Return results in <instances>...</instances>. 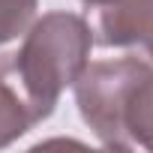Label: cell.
I'll use <instances>...</instances> for the list:
<instances>
[{"mask_svg": "<svg viewBox=\"0 0 153 153\" xmlns=\"http://www.w3.org/2000/svg\"><path fill=\"white\" fill-rule=\"evenodd\" d=\"M81 120L108 150H153V63L117 57L87 63L75 78Z\"/></svg>", "mask_w": 153, "mask_h": 153, "instance_id": "6da1fadb", "label": "cell"}, {"mask_svg": "<svg viewBox=\"0 0 153 153\" xmlns=\"http://www.w3.org/2000/svg\"><path fill=\"white\" fill-rule=\"evenodd\" d=\"M93 27L87 18L57 9L33 18L24 30V42L12 51V69L39 123L51 117L60 93L75 84V78L90 63Z\"/></svg>", "mask_w": 153, "mask_h": 153, "instance_id": "7a4b0ae2", "label": "cell"}, {"mask_svg": "<svg viewBox=\"0 0 153 153\" xmlns=\"http://www.w3.org/2000/svg\"><path fill=\"white\" fill-rule=\"evenodd\" d=\"M153 39V0H114L96 9L93 42L102 48H132Z\"/></svg>", "mask_w": 153, "mask_h": 153, "instance_id": "3957f363", "label": "cell"}, {"mask_svg": "<svg viewBox=\"0 0 153 153\" xmlns=\"http://www.w3.org/2000/svg\"><path fill=\"white\" fill-rule=\"evenodd\" d=\"M36 123L39 117L30 108L27 93L21 90L15 78L12 54H0V147H9L24 132H30Z\"/></svg>", "mask_w": 153, "mask_h": 153, "instance_id": "277c9868", "label": "cell"}, {"mask_svg": "<svg viewBox=\"0 0 153 153\" xmlns=\"http://www.w3.org/2000/svg\"><path fill=\"white\" fill-rule=\"evenodd\" d=\"M39 0H0V45L21 36L36 18Z\"/></svg>", "mask_w": 153, "mask_h": 153, "instance_id": "5b68a950", "label": "cell"}, {"mask_svg": "<svg viewBox=\"0 0 153 153\" xmlns=\"http://www.w3.org/2000/svg\"><path fill=\"white\" fill-rule=\"evenodd\" d=\"M84 6H90V9H102V6H108V3H114V0H81Z\"/></svg>", "mask_w": 153, "mask_h": 153, "instance_id": "8992f818", "label": "cell"}, {"mask_svg": "<svg viewBox=\"0 0 153 153\" xmlns=\"http://www.w3.org/2000/svg\"><path fill=\"white\" fill-rule=\"evenodd\" d=\"M144 48H147V54H150V63H153V39H150V42H147Z\"/></svg>", "mask_w": 153, "mask_h": 153, "instance_id": "52a82bcc", "label": "cell"}]
</instances>
